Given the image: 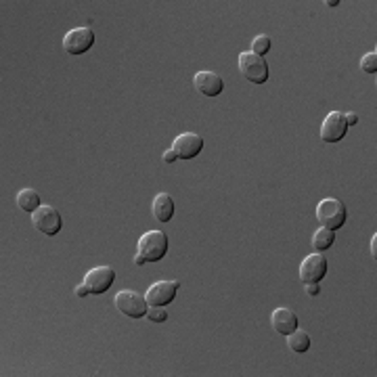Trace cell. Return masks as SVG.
I'll use <instances>...</instances> for the list:
<instances>
[{
    "mask_svg": "<svg viewBox=\"0 0 377 377\" xmlns=\"http://www.w3.org/2000/svg\"><path fill=\"white\" fill-rule=\"evenodd\" d=\"M166 253H168V235L164 231H147L136 244L134 264L143 266L147 262H159Z\"/></svg>",
    "mask_w": 377,
    "mask_h": 377,
    "instance_id": "cell-1",
    "label": "cell"
},
{
    "mask_svg": "<svg viewBox=\"0 0 377 377\" xmlns=\"http://www.w3.org/2000/svg\"><path fill=\"white\" fill-rule=\"evenodd\" d=\"M346 216H348L346 206L340 199L327 197L317 206V220L321 223L323 229H329V231L342 229L346 225Z\"/></svg>",
    "mask_w": 377,
    "mask_h": 377,
    "instance_id": "cell-2",
    "label": "cell"
},
{
    "mask_svg": "<svg viewBox=\"0 0 377 377\" xmlns=\"http://www.w3.org/2000/svg\"><path fill=\"white\" fill-rule=\"evenodd\" d=\"M237 67H239L242 76L251 84H264L268 80V63L264 61V57H258L251 51H246L239 55Z\"/></svg>",
    "mask_w": 377,
    "mask_h": 377,
    "instance_id": "cell-3",
    "label": "cell"
},
{
    "mask_svg": "<svg viewBox=\"0 0 377 377\" xmlns=\"http://www.w3.org/2000/svg\"><path fill=\"white\" fill-rule=\"evenodd\" d=\"M114 304H116V308H118L122 315L130 317V319H140V317H145V315H147V308H149L145 296L138 293V291H132V289L120 291V293L114 298Z\"/></svg>",
    "mask_w": 377,
    "mask_h": 377,
    "instance_id": "cell-4",
    "label": "cell"
},
{
    "mask_svg": "<svg viewBox=\"0 0 377 377\" xmlns=\"http://www.w3.org/2000/svg\"><path fill=\"white\" fill-rule=\"evenodd\" d=\"M95 44V32L91 27H74L63 36V51L67 55H84Z\"/></svg>",
    "mask_w": 377,
    "mask_h": 377,
    "instance_id": "cell-5",
    "label": "cell"
},
{
    "mask_svg": "<svg viewBox=\"0 0 377 377\" xmlns=\"http://www.w3.org/2000/svg\"><path fill=\"white\" fill-rule=\"evenodd\" d=\"M32 225H34L36 231H40V233H44L48 237H55L63 227V218L53 206H40L32 214Z\"/></svg>",
    "mask_w": 377,
    "mask_h": 377,
    "instance_id": "cell-6",
    "label": "cell"
},
{
    "mask_svg": "<svg viewBox=\"0 0 377 377\" xmlns=\"http://www.w3.org/2000/svg\"><path fill=\"white\" fill-rule=\"evenodd\" d=\"M114 281H116V270L112 266H95L84 277V285L88 287V293L93 296L107 293Z\"/></svg>",
    "mask_w": 377,
    "mask_h": 377,
    "instance_id": "cell-7",
    "label": "cell"
},
{
    "mask_svg": "<svg viewBox=\"0 0 377 377\" xmlns=\"http://www.w3.org/2000/svg\"><path fill=\"white\" fill-rule=\"evenodd\" d=\"M178 287H180V281H155L147 289L145 300L149 306H168L176 298Z\"/></svg>",
    "mask_w": 377,
    "mask_h": 377,
    "instance_id": "cell-8",
    "label": "cell"
},
{
    "mask_svg": "<svg viewBox=\"0 0 377 377\" xmlns=\"http://www.w3.org/2000/svg\"><path fill=\"white\" fill-rule=\"evenodd\" d=\"M327 275V258L319 251L306 256L300 264V281L302 283H319Z\"/></svg>",
    "mask_w": 377,
    "mask_h": 377,
    "instance_id": "cell-9",
    "label": "cell"
},
{
    "mask_svg": "<svg viewBox=\"0 0 377 377\" xmlns=\"http://www.w3.org/2000/svg\"><path fill=\"white\" fill-rule=\"evenodd\" d=\"M172 149L174 153L178 155V159H193L201 153L204 149V138L195 132H185V134H178L172 143Z\"/></svg>",
    "mask_w": 377,
    "mask_h": 377,
    "instance_id": "cell-10",
    "label": "cell"
},
{
    "mask_svg": "<svg viewBox=\"0 0 377 377\" xmlns=\"http://www.w3.org/2000/svg\"><path fill=\"white\" fill-rule=\"evenodd\" d=\"M346 130H348V124H346L344 114L331 112V114H327L325 122L321 126V138H323V143H340L346 136Z\"/></svg>",
    "mask_w": 377,
    "mask_h": 377,
    "instance_id": "cell-11",
    "label": "cell"
},
{
    "mask_svg": "<svg viewBox=\"0 0 377 377\" xmlns=\"http://www.w3.org/2000/svg\"><path fill=\"white\" fill-rule=\"evenodd\" d=\"M193 86H195L197 93L204 95V97H218V95L225 91L223 78H220L216 72H210V70L197 72L195 78H193Z\"/></svg>",
    "mask_w": 377,
    "mask_h": 377,
    "instance_id": "cell-12",
    "label": "cell"
},
{
    "mask_svg": "<svg viewBox=\"0 0 377 377\" xmlns=\"http://www.w3.org/2000/svg\"><path fill=\"white\" fill-rule=\"evenodd\" d=\"M270 323H272V329L281 336H289L298 329L300 321H298V315L291 310V308H277L272 310L270 315Z\"/></svg>",
    "mask_w": 377,
    "mask_h": 377,
    "instance_id": "cell-13",
    "label": "cell"
},
{
    "mask_svg": "<svg viewBox=\"0 0 377 377\" xmlns=\"http://www.w3.org/2000/svg\"><path fill=\"white\" fill-rule=\"evenodd\" d=\"M151 212H153L155 220H159V223H170L172 216H174V199H172L168 193H157V195L153 197Z\"/></svg>",
    "mask_w": 377,
    "mask_h": 377,
    "instance_id": "cell-14",
    "label": "cell"
},
{
    "mask_svg": "<svg viewBox=\"0 0 377 377\" xmlns=\"http://www.w3.org/2000/svg\"><path fill=\"white\" fill-rule=\"evenodd\" d=\"M17 206H19L23 212L34 214V212L42 206V201H40V195H38L34 189H21L19 195H17Z\"/></svg>",
    "mask_w": 377,
    "mask_h": 377,
    "instance_id": "cell-15",
    "label": "cell"
},
{
    "mask_svg": "<svg viewBox=\"0 0 377 377\" xmlns=\"http://www.w3.org/2000/svg\"><path fill=\"white\" fill-rule=\"evenodd\" d=\"M287 346H289L291 352L304 355V352L310 348V336H308L306 331H302V329H296L293 333L287 336Z\"/></svg>",
    "mask_w": 377,
    "mask_h": 377,
    "instance_id": "cell-16",
    "label": "cell"
},
{
    "mask_svg": "<svg viewBox=\"0 0 377 377\" xmlns=\"http://www.w3.org/2000/svg\"><path fill=\"white\" fill-rule=\"evenodd\" d=\"M333 244H336V233L329 231V229H323V227H321V229L312 235V248L319 251V253L327 251Z\"/></svg>",
    "mask_w": 377,
    "mask_h": 377,
    "instance_id": "cell-17",
    "label": "cell"
},
{
    "mask_svg": "<svg viewBox=\"0 0 377 377\" xmlns=\"http://www.w3.org/2000/svg\"><path fill=\"white\" fill-rule=\"evenodd\" d=\"M268 51H270V38H268V36H264V34L256 36V38H253V42H251V53H253V55H258V57H264Z\"/></svg>",
    "mask_w": 377,
    "mask_h": 377,
    "instance_id": "cell-18",
    "label": "cell"
},
{
    "mask_svg": "<svg viewBox=\"0 0 377 377\" xmlns=\"http://www.w3.org/2000/svg\"><path fill=\"white\" fill-rule=\"evenodd\" d=\"M145 317H147L151 323H164V321H168V312H166L164 306H149Z\"/></svg>",
    "mask_w": 377,
    "mask_h": 377,
    "instance_id": "cell-19",
    "label": "cell"
},
{
    "mask_svg": "<svg viewBox=\"0 0 377 377\" xmlns=\"http://www.w3.org/2000/svg\"><path fill=\"white\" fill-rule=\"evenodd\" d=\"M361 70L365 72V74H376L377 72V53H367V55H363V59H361Z\"/></svg>",
    "mask_w": 377,
    "mask_h": 377,
    "instance_id": "cell-20",
    "label": "cell"
},
{
    "mask_svg": "<svg viewBox=\"0 0 377 377\" xmlns=\"http://www.w3.org/2000/svg\"><path fill=\"white\" fill-rule=\"evenodd\" d=\"M304 287H306V293L308 296H319L321 293V287H319V283H304Z\"/></svg>",
    "mask_w": 377,
    "mask_h": 377,
    "instance_id": "cell-21",
    "label": "cell"
},
{
    "mask_svg": "<svg viewBox=\"0 0 377 377\" xmlns=\"http://www.w3.org/2000/svg\"><path fill=\"white\" fill-rule=\"evenodd\" d=\"M176 159H178V155L174 153V149H172V147L164 151V161H166V164H172V161H176Z\"/></svg>",
    "mask_w": 377,
    "mask_h": 377,
    "instance_id": "cell-22",
    "label": "cell"
},
{
    "mask_svg": "<svg viewBox=\"0 0 377 377\" xmlns=\"http://www.w3.org/2000/svg\"><path fill=\"white\" fill-rule=\"evenodd\" d=\"M344 118H346V124L348 126H357V122H359V116L357 114H344Z\"/></svg>",
    "mask_w": 377,
    "mask_h": 377,
    "instance_id": "cell-23",
    "label": "cell"
},
{
    "mask_svg": "<svg viewBox=\"0 0 377 377\" xmlns=\"http://www.w3.org/2000/svg\"><path fill=\"white\" fill-rule=\"evenodd\" d=\"M76 296H78V298H84V296H88V287H86L84 283H82V285H78V287H76Z\"/></svg>",
    "mask_w": 377,
    "mask_h": 377,
    "instance_id": "cell-24",
    "label": "cell"
},
{
    "mask_svg": "<svg viewBox=\"0 0 377 377\" xmlns=\"http://www.w3.org/2000/svg\"><path fill=\"white\" fill-rule=\"evenodd\" d=\"M371 256H373V260L377 258V235H373V239H371Z\"/></svg>",
    "mask_w": 377,
    "mask_h": 377,
    "instance_id": "cell-25",
    "label": "cell"
}]
</instances>
